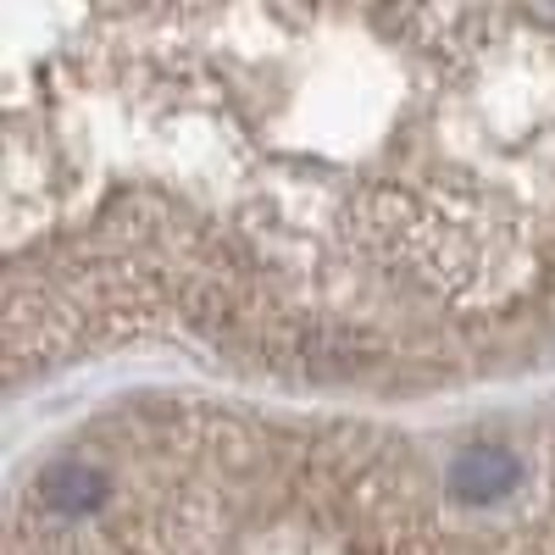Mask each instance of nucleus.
<instances>
[{"mask_svg": "<svg viewBox=\"0 0 555 555\" xmlns=\"http://www.w3.org/2000/svg\"><path fill=\"white\" fill-rule=\"evenodd\" d=\"M178 350L395 405L555 350V12L7 17V384Z\"/></svg>", "mask_w": 555, "mask_h": 555, "instance_id": "nucleus-1", "label": "nucleus"}, {"mask_svg": "<svg viewBox=\"0 0 555 555\" xmlns=\"http://www.w3.org/2000/svg\"><path fill=\"white\" fill-rule=\"evenodd\" d=\"M7 555H555V400L384 423L139 389L17 473Z\"/></svg>", "mask_w": 555, "mask_h": 555, "instance_id": "nucleus-2", "label": "nucleus"}]
</instances>
